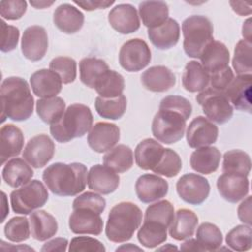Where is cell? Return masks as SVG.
I'll list each match as a JSON object with an SVG mask.
<instances>
[{"label":"cell","instance_id":"cell-2","mask_svg":"<svg viewBox=\"0 0 252 252\" xmlns=\"http://www.w3.org/2000/svg\"><path fill=\"white\" fill-rule=\"evenodd\" d=\"M2 103V122L6 118L13 121H25L33 112L34 99L28 82L21 77H8L0 88Z\"/></svg>","mask_w":252,"mask_h":252},{"label":"cell","instance_id":"cell-29","mask_svg":"<svg viewBox=\"0 0 252 252\" xmlns=\"http://www.w3.org/2000/svg\"><path fill=\"white\" fill-rule=\"evenodd\" d=\"M33 170L31 165L23 158H14L8 160L3 169L2 177L12 188H18L32 180Z\"/></svg>","mask_w":252,"mask_h":252},{"label":"cell","instance_id":"cell-53","mask_svg":"<svg viewBox=\"0 0 252 252\" xmlns=\"http://www.w3.org/2000/svg\"><path fill=\"white\" fill-rule=\"evenodd\" d=\"M234 74L229 66L210 74V85L211 88L224 92L230 82L233 80Z\"/></svg>","mask_w":252,"mask_h":252},{"label":"cell","instance_id":"cell-37","mask_svg":"<svg viewBox=\"0 0 252 252\" xmlns=\"http://www.w3.org/2000/svg\"><path fill=\"white\" fill-rule=\"evenodd\" d=\"M36 113L46 124L57 122L66 110V103L63 98L54 96L50 98H40L36 101Z\"/></svg>","mask_w":252,"mask_h":252},{"label":"cell","instance_id":"cell-20","mask_svg":"<svg viewBox=\"0 0 252 252\" xmlns=\"http://www.w3.org/2000/svg\"><path fill=\"white\" fill-rule=\"evenodd\" d=\"M251 74L238 75L233 78L224 91L229 102H231L236 109L248 113L251 112Z\"/></svg>","mask_w":252,"mask_h":252},{"label":"cell","instance_id":"cell-44","mask_svg":"<svg viewBox=\"0 0 252 252\" xmlns=\"http://www.w3.org/2000/svg\"><path fill=\"white\" fill-rule=\"evenodd\" d=\"M174 214L173 205L167 200H161L147 208L144 220H156L165 224L169 228L174 219Z\"/></svg>","mask_w":252,"mask_h":252},{"label":"cell","instance_id":"cell-48","mask_svg":"<svg viewBox=\"0 0 252 252\" xmlns=\"http://www.w3.org/2000/svg\"><path fill=\"white\" fill-rule=\"evenodd\" d=\"M72 207L73 209L85 207L101 214L106 207V201L101 195L95 192H85L76 197Z\"/></svg>","mask_w":252,"mask_h":252},{"label":"cell","instance_id":"cell-40","mask_svg":"<svg viewBox=\"0 0 252 252\" xmlns=\"http://www.w3.org/2000/svg\"><path fill=\"white\" fill-rule=\"evenodd\" d=\"M79 68L81 82L91 89H94L95 82L99 76L109 69L104 60L95 57L83 58L79 63Z\"/></svg>","mask_w":252,"mask_h":252},{"label":"cell","instance_id":"cell-1","mask_svg":"<svg viewBox=\"0 0 252 252\" xmlns=\"http://www.w3.org/2000/svg\"><path fill=\"white\" fill-rule=\"evenodd\" d=\"M42 179L54 195L76 196L86 188L88 169L85 164L80 162H55L44 169Z\"/></svg>","mask_w":252,"mask_h":252},{"label":"cell","instance_id":"cell-52","mask_svg":"<svg viewBox=\"0 0 252 252\" xmlns=\"http://www.w3.org/2000/svg\"><path fill=\"white\" fill-rule=\"evenodd\" d=\"M1 51L2 52H10L14 50L19 42L20 32L19 29L15 26H11L5 23V21H1Z\"/></svg>","mask_w":252,"mask_h":252},{"label":"cell","instance_id":"cell-58","mask_svg":"<svg viewBox=\"0 0 252 252\" xmlns=\"http://www.w3.org/2000/svg\"><path fill=\"white\" fill-rule=\"evenodd\" d=\"M180 249L184 251H204V248L201 246L199 241L191 237L181 244Z\"/></svg>","mask_w":252,"mask_h":252},{"label":"cell","instance_id":"cell-50","mask_svg":"<svg viewBox=\"0 0 252 252\" xmlns=\"http://www.w3.org/2000/svg\"><path fill=\"white\" fill-rule=\"evenodd\" d=\"M70 252H105V247L99 240L89 236H76L72 238Z\"/></svg>","mask_w":252,"mask_h":252},{"label":"cell","instance_id":"cell-25","mask_svg":"<svg viewBox=\"0 0 252 252\" xmlns=\"http://www.w3.org/2000/svg\"><path fill=\"white\" fill-rule=\"evenodd\" d=\"M201 65L210 74L221 70L228 66L229 50L224 43L212 40L200 55Z\"/></svg>","mask_w":252,"mask_h":252},{"label":"cell","instance_id":"cell-22","mask_svg":"<svg viewBox=\"0 0 252 252\" xmlns=\"http://www.w3.org/2000/svg\"><path fill=\"white\" fill-rule=\"evenodd\" d=\"M143 86L154 93H163L176 84L174 73L167 67L158 65L147 69L141 76Z\"/></svg>","mask_w":252,"mask_h":252},{"label":"cell","instance_id":"cell-61","mask_svg":"<svg viewBox=\"0 0 252 252\" xmlns=\"http://www.w3.org/2000/svg\"><path fill=\"white\" fill-rule=\"evenodd\" d=\"M121 250H126V251H134V250H137V251H143L142 248L138 247V246H135L134 244L132 243H128L126 245H122L118 248H116V251H121Z\"/></svg>","mask_w":252,"mask_h":252},{"label":"cell","instance_id":"cell-14","mask_svg":"<svg viewBox=\"0 0 252 252\" xmlns=\"http://www.w3.org/2000/svg\"><path fill=\"white\" fill-rule=\"evenodd\" d=\"M69 227L76 234L99 235L103 229V220L97 212L81 207L73 209L69 217Z\"/></svg>","mask_w":252,"mask_h":252},{"label":"cell","instance_id":"cell-36","mask_svg":"<svg viewBox=\"0 0 252 252\" xmlns=\"http://www.w3.org/2000/svg\"><path fill=\"white\" fill-rule=\"evenodd\" d=\"M167 226L156 220H144L138 230L139 242L147 248H155L167 239Z\"/></svg>","mask_w":252,"mask_h":252},{"label":"cell","instance_id":"cell-62","mask_svg":"<svg viewBox=\"0 0 252 252\" xmlns=\"http://www.w3.org/2000/svg\"><path fill=\"white\" fill-rule=\"evenodd\" d=\"M166 249H177V247L176 246H174L173 244H171V243H168L167 245H164V246H162V247H160V248H158L157 250H166Z\"/></svg>","mask_w":252,"mask_h":252},{"label":"cell","instance_id":"cell-11","mask_svg":"<svg viewBox=\"0 0 252 252\" xmlns=\"http://www.w3.org/2000/svg\"><path fill=\"white\" fill-rule=\"evenodd\" d=\"M55 145L46 134H39L29 140L24 152V159L34 168H41L53 158Z\"/></svg>","mask_w":252,"mask_h":252},{"label":"cell","instance_id":"cell-3","mask_svg":"<svg viewBox=\"0 0 252 252\" xmlns=\"http://www.w3.org/2000/svg\"><path fill=\"white\" fill-rule=\"evenodd\" d=\"M142 210L132 202H120L111 208L105 226L108 240L122 243L130 240L142 223Z\"/></svg>","mask_w":252,"mask_h":252},{"label":"cell","instance_id":"cell-6","mask_svg":"<svg viewBox=\"0 0 252 252\" xmlns=\"http://www.w3.org/2000/svg\"><path fill=\"white\" fill-rule=\"evenodd\" d=\"M48 200V191L44 184L33 179L16 189L10 194L12 210L16 214L29 215L45 205Z\"/></svg>","mask_w":252,"mask_h":252},{"label":"cell","instance_id":"cell-32","mask_svg":"<svg viewBox=\"0 0 252 252\" xmlns=\"http://www.w3.org/2000/svg\"><path fill=\"white\" fill-rule=\"evenodd\" d=\"M210 85V75L198 61H189L182 74V86L190 93L202 92Z\"/></svg>","mask_w":252,"mask_h":252},{"label":"cell","instance_id":"cell-18","mask_svg":"<svg viewBox=\"0 0 252 252\" xmlns=\"http://www.w3.org/2000/svg\"><path fill=\"white\" fill-rule=\"evenodd\" d=\"M120 177L113 169L102 164L93 165L88 172V187L99 194L113 193L119 186Z\"/></svg>","mask_w":252,"mask_h":252},{"label":"cell","instance_id":"cell-42","mask_svg":"<svg viewBox=\"0 0 252 252\" xmlns=\"http://www.w3.org/2000/svg\"><path fill=\"white\" fill-rule=\"evenodd\" d=\"M232 67L238 75L251 74L252 72V42L245 39L239 40L234 47Z\"/></svg>","mask_w":252,"mask_h":252},{"label":"cell","instance_id":"cell-23","mask_svg":"<svg viewBox=\"0 0 252 252\" xmlns=\"http://www.w3.org/2000/svg\"><path fill=\"white\" fill-rule=\"evenodd\" d=\"M84 14L75 6L64 3L59 5L53 13V23L64 33H75L84 25Z\"/></svg>","mask_w":252,"mask_h":252},{"label":"cell","instance_id":"cell-26","mask_svg":"<svg viewBox=\"0 0 252 252\" xmlns=\"http://www.w3.org/2000/svg\"><path fill=\"white\" fill-rule=\"evenodd\" d=\"M165 148L158 141L147 138L141 141L134 153L137 165L144 170H153L160 161Z\"/></svg>","mask_w":252,"mask_h":252},{"label":"cell","instance_id":"cell-43","mask_svg":"<svg viewBox=\"0 0 252 252\" xmlns=\"http://www.w3.org/2000/svg\"><path fill=\"white\" fill-rule=\"evenodd\" d=\"M228 247L235 251H247L252 246L251 225L239 224L233 227L225 236Z\"/></svg>","mask_w":252,"mask_h":252},{"label":"cell","instance_id":"cell-41","mask_svg":"<svg viewBox=\"0 0 252 252\" xmlns=\"http://www.w3.org/2000/svg\"><path fill=\"white\" fill-rule=\"evenodd\" d=\"M196 236L204 251L218 250L222 244L223 238L220 229L211 222L201 223L197 228Z\"/></svg>","mask_w":252,"mask_h":252},{"label":"cell","instance_id":"cell-31","mask_svg":"<svg viewBox=\"0 0 252 252\" xmlns=\"http://www.w3.org/2000/svg\"><path fill=\"white\" fill-rule=\"evenodd\" d=\"M32 236L37 241H45L53 237L58 230L56 219L44 210L32 212L30 216Z\"/></svg>","mask_w":252,"mask_h":252},{"label":"cell","instance_id":"cell-45","mask_svg":"<svg viewBox=\"0 0 252 252\" xmlns=\"http://www.w3.org/2000/svg\"><path fill=\"white\" fill-rule=\"evenodd\" d=\"M181 168L182 161L179 155L172 149L165 148L160 161L152 171L158 175H163L170 178L176 176Z\"/></svg>","mask_w":252,"mask_h":252},{"label":"cell","instance_id":"cell-35","mask_svg":"<svg viewBox=\"0 0 252 252\" xmlns=\"http://www.w3.org/2000/svg\"><path fill=\"white\" fill-rule=\"evenodd\" d=\"M134 163V155L130 147L120 144L105 153L103 164L117 173L128 171Z\"/></svg>","mask_w":252,"mask_h":252},{"label":"cell","instance_id":"cell-13","mask_svg":"<svg viewBox=\"0 0 252 252\" xmlns=\"http://www.w3.org/2000/svg\"><path fill=\"white\" fill-rule=\"evenodd\" d=\"M219 136V128L207 117H195L187 127L186 140L189 147L198 149L214 144Z\"/></svg>","mask_w":252,"mask_h":252},{"label":"cell","instance_id":"cell-57","mask_svg":"<svg viewBox=\"0 0 252 252\" xmlns=\"http://www.w3.org/2000/svg\"><path fill=\"white\" fill-rule=\"evenodd\" d=\"M229 5L239 16H248L251 14V5L248 3L241 1H230Z\"/></svg>","mask_w":252,"mask_h":252},{"label":"cell","instance_id":"cell-16","mask_svg":"<svg viewBox=\"0 0 252 252\" xmlns=\"http://www.w3.org/2000/svg\"><path fill=\"white\" fill-rule=\"evenodd\" d=\"M135 191L141 202L150 204L166 196L168 192V183L158 174L146 173L137 179Z\"/></svg>","mask_w":252,"mask_h":252},{"label":"cell","instance_id":"cell-10","mask_svg":"<svg viewBox=\"0 0 252 252\" xmlns=\"http://www.w3.org/2000/svg\"><path fill=\"white\" fill-rule=\"evenodd\" d=\"M178 196L190 205H201L210 194L207 178L196 173H186L176 182Z\"/></svg>","mask_w":252,"mask_h":252},{"label":"cell","instance_id":"cell-30","mask_svg":"<svg viewBox=\"0 0 252 252\" xmlns=\"http://www.w3.org/2000/svg\"><path fill=\"white\" fill-rule=\"evenodd\" d=\"M198 224L197 215L189 209H179L174 214V219L169 226V235L178 241L193 236Z\"/></svg>","mask_w":252,"mask_h":252},{"label":"cell","instance_id":"cell-21","mask_svg":"<svg viewBox=\"0 0 252 252\" xmlns=\"http://www.w3.org/2000/svg\"><path fill=\"white\" fill-rule=\"evenodd\" d=\"M33 94L41 98L56 96L62 90V80L58 74L50 69L35 71L30 78Z\"/></svg>","mask_w":252,"mask_h":252},{"label":"cell","instance_id":"cell-28","mask_svg":"<svg viewBox=\"0 0 252 252\" xmlns=\"http://www.w3.org/2000/svg\"><path fill=\"white\" fill-rule=\"evenodd\" d=\"M220 158L221 154L217 147H201L191 154L190 165L198 173L211 174L219 168Z\"/></svg>","mask_w":252,"mask_h":252},{"label":"cell","instance_id":"cell-55","mask_svg":"<svg viewBox=\"0 0 252 252\" xmlns=\"http://www.w3.org/2000/svg\"><path fill=\"white\" fill-rule=\"evenodd\" d=\"M251 196H247V198L238 206L237 209V216L238 219L244 223L251 225Z\"/></svg>","mask_w":252,"mask_h":252},{"label":"cell","instance_id":"cell-8","mask_svg":"<svg viewBox=\"0 0 252 252\" xmlns=\"http://www.w3.org/2000/svg\"><path fill=\"white\" fill-rule=\"evenodd\" d=\"M206 117L217 124H224L233 115V107L224 92L208 87L196 96Z\"/></svg>","mask_w":252,"mask_h":252},{"label":"cell","instance_id":"cell-24","mask_svg":"<svg viewBox=\"0 0 252 252\" xmlns=\"http://www.w3.org/2000/svg\"><path fill=\"white\" fill-rule=\"evenodd\" d=\"M0 158L4 164L10 158L18 157L24 147V134L14 124H6L0 129Z\"/></svg>","mask_w":252,"mask_h":252},{"label":"cell","instance_id":"cell-15","mask_svg":"<svg viewBox=\"0 0 252 252\" xmlns=\"http://www.w3.org/2000/svg\"><path fill=\"white\" fill-rule=\"evenodd\" d=\"M120 139V129L114 123L97 122L88 134V144L96 153H105L116 146Z\"/></svg>","mask_w":252,"mask_h":252},{"label":"cell","instance_id":"cell-56","mask_svg":"<svg viewBox=\"0 0 252 252\" xmlns=\"http://www.w3.org/2000/svg\"><path fill=\"white\" fill-rule=\"evenodd\" d=\"M67 245H68V240L66 238L57 237L45 242L40 250L42 252H54V251L64 252L67 250Z\"/></svg>","mask_w":252,"mask_h":252},{"label":"cell","instance_id":"cell-34","mask_svg":"<svg viewBox=\"0 0 252 252\" xmlns=\"http://www.w3.org/2000/svg\"><path fill=\"white\" fill-rule=\"evenodd\" d=\"M125 88L124 78L114 70L104 71L94 85L95 92L104 98H114L123 94Z\"/></svg>","mask_w":252,"mask_h":252},{"label":"cell","instance_id":"cell-33","mask_svg":"<svg viewBox=\"0 0 252 252\" xmlns=\"http://www.w3.org/2000/svg\"><path fill=\"white\" fill-rule=\"evenodd\" d=\"M168 6L163 1H143L139 4V17L149 29L161 26L168 19Z\"/></svg>","mask_w":252,"mask_h":252},{"label":"cell","instance_id":"cell-19","mask_svg":"<svg viewBox=\"0 0 252 252\" xmlns=\"http://www.w3.org/2000/svg\"><path fill=\"white\" fill-rule=\"evenodd\" d=\"M108 23L118 32L128 34L140 28V18L136 8L131 4H118L108 13Z\"/></svg>","mask_w":252,"mask_h":252},{"label":"cell","instance_id":"cell-51","mask_svg":"<svg viewBox=\"0 0 252 252\" xmlns=\"http://www.w3.org/2000/svg\"><path fill=\"white\" fill-rule=\"evenodd\" d=\"M27 11L25 0H4L0 2V15L3 19L15 21L21 19Z\"/></svg>","mask_w":252,"mask_h":252},{"label":"cell","instance_id":"cell-49","mask_svg":"<svg viewBox=\"0 0 252 252\" xmlns=\"http://www.w3.org/2000/svg\"><path fill=\"white\" fill-rule=\"evenodd\" d=\"M159 108L170 109L179 112L186 120L191 116L192 105L190 101L180 95H167L160 100Z\"/></svg>","mask_w":252,"mask_h":252},{"label":"cell","instance_id":"cell-38","mask_svg":"<svg viewBox=\"0 0 252 252\" xmlns=\"http://www.w3.org/2000/svg\"><path fill=\"white\" fill-rule=\"evenodd\" d=\"M251 170V159L247 153L241 150H230L224 153L222 171L248 176Z\"/></svg>","mask_w":252,"mask_h":252},{"label":"cell","instance_id":"cell-54","mask_svg":"<svg viewBox=\"0 0 252 252\" xmlns=\"http://www.w3.org/2000/svg\"><path fill=\"white\" fill-rule=\"evenodd\" d=\"M74 3L86 11H94L97 9H106L113 5L115 2L105 0H86V1H74Z\"/></svg>","mask_w":252,"mask_h":252},{"label":"cell","instance_id":"cell-7","mask_svg":"<svg viewBox=\"0 0 252 252\" xmlns=\"http://www.w3.org/2000/svg\"><path fill=\"white\" fill-rule=\"evenodd\" d=\"M186 121L179 112L159 108L152 122V133L158 142L168 145L176 143L184 136Z\"/></svg>","mask_w":252,"mask_h":252},{"label":"cell","instance_id":"cell-59","mask_svg":"<svg viewBox=\"0 0 252 252\" xmlns=\"http://www.w3.org/2000/svg\"><path fill=\"white\" fill-rule=\"evenodd\" d=\"M242 35L245 40L251 41V19H247L242 26Z\"/></svg>","mask_w":252,"mask_h":252},{"label":"cell","instance_id":"cell-47","mask_svg":"<svg viewBox=\"0 0 252 252\" xmlns=\"http://www.w3.org/2000/svg\"><path fill=\"white\" fill-rule=\"evenodd\" d=\"M49 69L59 75L63 84L73 83L77 77V62L71 57L53 58L49 63Z\"/></svg>","mask_w":252,"mask_h":252},{"label":"cell","instance_id":"cell-17","mask_svg":"<svg viewBox=\"0 0 252 252\" xmlns=\"http://www.w3.org/2000/svg\"><path fill=\"white\" fill-rule=\"evenodd\" d=\"M220 196L230 203H237L249 193V180L247 176L223 172L217 181Z\"/></svg>","mask_w":252,"mask_h":252},{"label":"cell","instance_id":"cell-39","mask_svg":"<svg viewBox=\"0 0 252 252\" xmlns=\"http://www.w3.org/2000/svg\"><path fill=\"white\" fill-rule=\"evenodd\" d=\"M94 106L96 112L102 118L117 120L120 119L126 111L127 99L124 94L114 98H104L98 95L95 98Z\"/></svg>","mask_w":252,"mask_h":252},{"label":"cell","instance_id":"cell-12","mask_svg":"<svg viewBox=\"0 0 252 252\" xmlns=\"http://www.w3.org/2000/svg\"><path fill=\"white\" fill-rule=\"evenodd\" d=\"M48 48V36L45 29L41 26H31L24 31L21 50L23 55L32 61L41 60Z\"/></svg>","mask_w":252,"mask_h":252},{"label":"cell","instance_id":"cell-9","mask_svg":"<svg viewBox=\"0 0 252 252\" xmlns=\"http://www.w3.org/2000/svg\"><path fill=\"white\" fill-rule=\"evenodd\" d=\"M152 58L147 42L141 38L127 40L120 48L119 63L128 72H138L146 68Z\"/></svg>","mask_w":252,"mask_h":252},{"label":"cell","instance_id":"cell-27","mask_svg":"<svg viewBox=\"0 0 252 252\" xmlns=\"http://www.w3.org/2000/svg\"><path fill=\"white\" fill-rule=\"evenodd\" d=\"M151 42L158 49L165 50L177 44L180 36V27L176 20L168 18L161 26L148 30Z\"/></svg>","mask_w":252,"mask_h":252},{"label":"cell","instance_id":"cell-5","mask_svg":"<svg viewBox=\"0 0 252 252\" xmlns=\"http://www.w3.org/2000/svg\"><path fill=\"white\" fill-rule=\"evenodd\" d=\"M183 48L192 58H199L204 48L214 40V28L211 21L201 15H193L182 23Z\"/></svg>","mask_w":252,"mask_h":252},{"label":"cell","instance_id":"cell-46","mask_svg":"<svg viewBox=\"0 0 252 252\" xmlns=\"http://www.w3.org/2000/svg\"><path fill=\"white\" fill-rule=\"evenodd\" d=\"M5 236L13 242H22L29 239L31 224L26 217H14L10 219L4 227Z\"/></svg>","mask_w":252,"mask_h":252},{"label":"cell","instance_id":"cell-4","mask_svg":"<svg viewBox=\"0 0 252 252\" xmlns=\"http://www.w3.org/2000/svg\"><path fill=\"white\" fill-rule=\"evenodd\" d=\"M93 113L89 106L82 103L69 105L62 117L50 125L51 136L59 143H67L85 136L93 127Z\"/></svg>","mask_w":252,"mask_h":252},{"label":"cell","instance_id":"cell-60","mask_svg":"<svg viewBox=\"0 0 252 252\" xmlns=\"http://www.w3.org/2000/svg\"><path fill=\"white\" fill-rule=\"evenodd\" d=\"M30 4L35 9H45L54 4V1H30Z\"/></svg>","mask_w":252,"mask_h":252}]
</instances>
